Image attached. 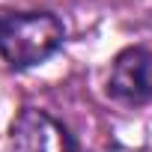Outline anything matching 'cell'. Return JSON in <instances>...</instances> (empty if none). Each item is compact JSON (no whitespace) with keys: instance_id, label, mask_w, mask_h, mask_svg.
<instances>
[{"instance_id":"obj_1","label":"cell","mask_w":152,"mask_h":152,"mask_svg":"<svg viewBox=\"0 0 152 152\" xmlns=\"http://www.w3.org/2000/svg\"><path fill=\"white\" fill-rule=\"evenodd\" d=\"M66 42V27L54 12H0V57L9 69H33L51 60Z\"/></svg>"},{"instance_id":"obj_2","label":"cell","mask_w":152,"mask_h":152,"mask_svg":"<svg viewBox=\"0 0 152 152\" xmlns=\"http://www.w3.org/2000/svg\"><path fill=\"white\" fill-rule=\"evenodd\" d=\"M9 152H81L66 122L42 107H21L9 125Z\"/></svg>"},{"instance_id":"obj_3","label":"cell","mask_w":152,"mask_h":152,"mask_svg":"<svg viewBox=\"0 0 152 152\" xmlns=\"http://www.w3.org/2000/svg\"><path fill=\"white\" fill-rule=\"evenodd\" d=\"M107 96L128 107H140L152 102V51L149 48L131 45L113 57V66L107 75Z\"/></svg>"}]
</instances>
